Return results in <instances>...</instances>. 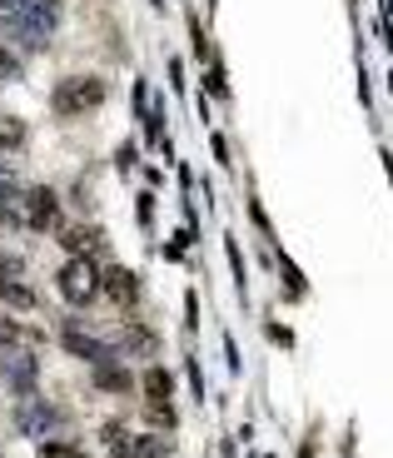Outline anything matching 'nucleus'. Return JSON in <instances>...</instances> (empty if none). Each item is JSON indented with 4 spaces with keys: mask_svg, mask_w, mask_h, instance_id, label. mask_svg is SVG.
Segmentation results:
<instances>
[{
    "mask_svg": "<svg viewBox=\"0 0 393 458\" xmlns=\"http://www.w3.org/2000/svg\"><path fill=\"white\" fill-rule=\"evenodd\" d=\"M51 105H55V114H65V120L100 110V105H105V80H95V75L60 80V85H55V95H51Z\"/></svg>",
    "mask_w": 393,
    "mask_h": 458,
    "instance_id": "nucleus-1",
    "label": "nucleus"
},
{
    "mask_svg": "<svg viewBox=\"0 0 393 458\" xmlns=\"http://www.w3.org/2000/svg\"><path fill=\"white\" fill-rule=\"evenodd\" d=\"M60 294L70 304H90V299L100 294V269L90 265V255H75L60 269Z\"/></svg>",
    "mask_w": 393,
    "mask_h": 458,
    "instance_id": "nucleus-2",
    "label": "nucleus"
},
{
    "mask_svg": "<svg viewBox=\"0 0 393 458\" xmlns=\"http://www.w3.org/2000/svg\"><path fill=\"white\" fill-rule=\"evenodd\" d=\"M55 215H60V200H55V190H20V209H15V219L26 229H51Z\"/></svg>",
    "mask_w": 393,
    "mask_h": 458,
    "instance_id": "nucleus-3",
    "label": "nucleus"
},
{
    "mask_svg": "<svg viewBox=\"0 0 393 458\" xmlns=\"http://www.w3.org/2000/svg\"><path fill=\"white\" fill-rule=\"evenodd\" d=\"M65 349H70V354H80V359H90V364H110L114 359V349L105 339H95V334H85V329H75V324H65Z\"/></svg>",
    "mask_w": 393,
    "mask_h": 458,
    "instance_id": "nucleus-4",
    "label": "nucleus"
},
{
    "mask_svg": "<svg viewBox=\"0 0 393 458\" xmlns=\"http://www.w3.org/2000/svg\"><path fill=\"white\" fill-rule=\"evenodd\" d=\"M100 289L110 294L114 304H135V299H140V284H135L130 269H110V274H100Z\"/></svg>",
    "mask_w": 393,
    "mask_h": 458,
    "instance_id": "nucleus-5",
    "label": "nucleus"
},
{
    "mask_svg": "<svg viewBox=\"0 0 393 458\" xmlns=\"http://www.w3.org/2000/svg\"><path fill=\"white\" fill-rule=\"evenodd\" d=\"M60 244L70 249V255H90V249L100 244V229L95 225H70V229H60Z\"/></svg>",
    "mask_w": 393,
    "mask_h": 458,
    "instance_id": "nucleus-6",
    "label": "nucleus"
},
{
    "mask_svg": "<svg viewBox=\"0 0 393 458\" xmlns=\"http://www.w3.org/2000/svg\"><path fill=\"white\" fill-rule=\"evenodd\" d=\"M15 209H20V185H15L11 170L0 165V219H5V225H20V219H15Z\"/></svg>",
    "mask_w": 393,
    "mask_h": 458,
    "instance_id": "nucleus-7",
    "label": "nucleus"
},
{
    "mask_svg": "<svg viewBox=\"0 0 393 458\" xmlns=\"http://www.w3.org/2000/svg\"><path fill=\"white\" fill-rule=\"evenodd\" d=\"M95 383H100L105 394H125V389H130V374L114 369V359H110V364H95Z\"/></svg>",
    "mask_w": 393,
    "mask_h": 458,
    "instance_id": "nucleus-8",
    "label": "nucleus"
},
{
    "mask_svg": "<svg viewBox=\"0 0 393 458\" xmlns=\"http://www.w3.org/2000/svg\"><path fill=\"white\" fill-rule=\"evenodd\" d=\"M0 299L15 309H35V289H26L20 280H0Z\"/></svg>",
    "mask_w": 393,
    "mask_h": 458,
    "instance_id": "nucleus-9",
    "label": "nucleus"
},
{
    "mask_svg": "<svg viewBox=\"0 0 393 458\" xmlns=\"http://www.w3.org/2000/svg\"><path fill=\"white\" fill-rule=\"evenodd\" d=\"M165 454H169V444L165 438H154V433H145V438L130 444V458H165Z\"/></svg>",
    "mask_w": 393,
    "mask_h": 458,
    "instance_id": "nucleus-10",
    "label": "nucleus"
},
{
    "mask_svg": "<svg viewBox=\"0 0 393 458\" xmlns=\"http://www.w3.org/2000/svg\"><path fill=\"white\" fill-rule=\"evenodd\" d=\"M26 145V125L20 120H0V150H20Z\"/></svg>",
    "mask_w": 393,
    "mask_h": 458,
    "instance_id": "nucleus-11",
    "label": "nucleus"
},
{
    "mask_svg": "<svg viewBox=\"0 0 393 458\" xmlns=\"http://www.w3.org/2000/svg\"><path fill=\"white\" fill-rule=\"evenodd\" d=\"M145 394H150L154 404H165V399H169V374L165 369H150V374H145Z\"/></svg>",
    "mask_w": 393,
    "mask_h": 458,
    "instance_id": "nucleus-12",
    "label": "nucleus"
},
{
    "mask_svg": "<svg viewBox=\"0 0 393 458\" xmlns=\"http://www.w3.org/2000/svg\"><path fill=\"white\" fill-rule=\"evenodd\" d=\"M11 80H20V60L0 45V85H11Z\"/></svg>",
    "mask_w": 393,
    "mask_h": 458,
    "instance_id": "nucleus-13",
    "label": "nucleus"
},
{
    "mask_svg": "<svg viewBox=\"0 0 393 458\" xmlns=\"http://www.w3.org/2000/svg\"><path fill=\"white\" fill-rule=\"evenodd\" d=\"M40 458H85V454L70 448V444H45V448H40Z\"/></svg>",
    "mask_w": 393,
    "mask_h": 458,
    "instance_id": "nucleus-14",
    "label": "nucleus"
},
{
    "mask_svg": "<svg viewBox=\"0 0 393 458\" xmlns=\"http://www.w3.org/2000/svg\"><path fill=\"white\" fill-rule=\"evenodd\" d=\"M20 274V259L15 255H0V280H15Z\"/></svg>",
    "mask_w": 393,
    "mask_h": 458,
    "instance_id": "nucleus-15",
    "label": "nucleus"
},
{
    "mask_svg": "<svg viewBox=\"0 0 393 458\" xmlns=\"http://www.w3.org/2000/svg\"><path fill=\"white\" fill-rule=\"evenodd\" d=\"M20 339V329H15V324H5V319H0V344H15Z\"/></svg>",
    "mask_w": 393,
    "mask_h": 458,
    "instance_id": "nucleus-16",
    "label": "nucleus"
}]
</instances>
